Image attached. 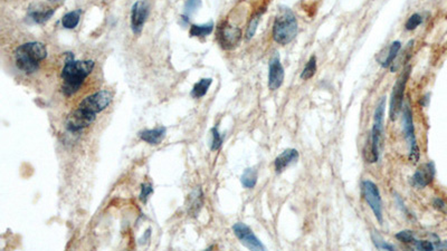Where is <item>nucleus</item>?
<instances>
[{
  "instance_id": "9d476101",
  "label": "nucleus",
  "mask_w": 447,
  "mask_h": 251,
  "mask_svg": "<svg viewBox=\"0 0 447 251\" xmlns=\"http://www.w3.org/2000/svg\"><path fill=\"white\" fill-rule=\"evenodd\" d=\"M232 230H234L235 236L238 238V240L241 241L243 246L248 248L249 250H265L264 244L254 235V232L251 231L248 225L238 222L234 224Z\"/></svg>"
},
{
  "instance_id": "c85d7f7f",
  "label": "nucleus",
  "mask_w": 447,
  "mask_h": 251,
  "mask_svg": "<svg viewBox=\"0 0 447 251\" xmlns=\"http://www.w3.org/2000/svg\"><path fill=\"white\" fill-rule=\"evenodd\" d=\"M396 238H397V239H398L399 241H401V242H406V243L414 242V241H415L414 234H413V232H412L411 230H404V231L398 232V234L396 235Z\"/></svg>"
},
{
  "instance_id": "f03ea898",
  "label": "nucleus",
  "mask_w": 447,
  "mask_h": 251,
  "mask_svg": "<svg viewBox=\"0 0 447 251\" xmlns=\"http://www.w3.org/2000/svg\"><path fill=\"white\" fill-rule=\"evenodd\" d=\"M94 65L93 60H76L72 54H68L61 74L62 93L67 97L77 93L84 80L92 73Z\"/></svg>"
},
{
  "instance_id": "473e14b6",
  "label": "nucleus",
  "mask_w": 447,
  "mask_h": 251,
  "mask_svg": "<svg viewBox=\"0 0 447 251\" xmlns=\"http://www.w3.org/2000/svg\"><path fill=\"white\" fill-rule=\"evenodd\" d=\"M434 206H435V208H437V209H439V210H444L445 203L440 199H436L435 201H434Z\"/></svg>"
},
{
  "instance_id": "7ed1b4c3",
  "label": "nucleus",
  "mask_w": 447,
  "mask_h": 251,
  "mask_svg": "<svg viewBox=\"0 0 447 251\" xmlns=\"http://www.w3.org/2000/svg\"><path fill=\"white\" fill-rule=\"evenodd\" d=\"M47 57V49L43 43L29 41L15 50L16 66L25 74H33L38 70L41 61Z\"/></svg>"
},
{
  "instance_id": "5701e85b",
  "label": "nucleus",
  "mask_w": 447,
  "mask_h": 251,
  "mask_svg": "<svg viewBox=\"0 0 447 251\" xmlns=\"http://www.w3.org/2000/svg\"><path fill=\"white\" fill-rule=\"evenodd\" d=\"M200 7L201 0H187L184 7V15L181 16V19L185 20V23H189V17L193 15Z\"/></svg>"
},
{
  "instance_id": "423d86ee",
  "label": "nucleus",
  "mask_w": 447,
  "mask_h": 251,
  "mask_svg": "<svg viewBox=\"0 0 447 251\" xmlns=\"http://www.w3.org/2000/svg\"><path fill=\"white\" fill-rule=\"evenodd\" d=\"M411 71H412V67L407 66L395 83L392 97H390V106H389V116L392 121H395L396 118L398 117L401 109L404 108L405 90H406L409 75H411Z\"/></svg>"
},
{
  "instance_id": "f3484780",
  "label": "nucleus",
  "mask_w": 447,
  "mask_h": 251,
  "mask_svg": "<svg viewBox=\"0 0 447 251\" xmlns=\"http://www.w3.org/2000/svg\"><path fill=\"white\" fill-rule=\"evenodd\" d=\"M213 30V23L210 22L208 24L204 25H192L189 30V35L191 37H198V38H203V37L209 36Z\"/></svg>"
},
{
  "instance_id": "a211bd4d",
  "label": "nucleus",
  "mask_w": 447,
  "mask_h": 251,
  "mask_svg": "<svg viewBox=\"0 0 447 251\" xmlns=\"http://www.w3.org/2000/svg\"><path fill=\"white\" fill-rule=\"evenodd\" d=\"M81 14H82L81 9H76V10L67 12V14L63 16V18H62L63 27L66 28V29H74L80 23Z\"/></svg>"
},
{
  "instance_id": "4468645a",
  "label": "nucleus",
  "mask_w": 447,
  "mask_h": 251,
  "mask_svg": "<svg viewBox=\"0 0 447 251\" xmlns=\"http://www.w3.org/2000/svg\"><path fill=\"white\" fill-rule=\"evenodd\" d=\"M167 134V129L165 127H159L153 130H144L139 133L140 139L147 142L150 145H159L165 140Z\"/></svg>"
},
{
  "instance_id": "72a5a7b5",
  "label": "nucleus",
  "mask_w": 447,
  "mask_h": 251,
  "mask_svg": "<svg viewBox=\"0 0 447 251\" xmlns=\"http://www.w3.org/2000/svg\"><path fill=\"white\" fill-rule=\"evenodd\" d=\"M439 247H440V248H446V249H447V241H445L443 244H440Z\"/></svg>"
},
{
  "instance_id": "2eb2a0df",
  "label": "nucleus",
  "mask_w": 447,
  "mask_h": 251,
  "mask_svg": "<svg viewBox=\"0 0 447 251\" xmlns=\"http://www.w3.org/2000/svg\"><path fill=\"white\" fill-rule=\"evenodd\" d=\"M299 160V152L294 149L285 150L284 152L280 154L275 160V170L278 173H281L285 170L287 166H289L293 163H295Z\"/></svg>"
},
{
  "instance_id": "412c9836",
  "label": "nucleus",
  "mask_w": 447,
  "mask_h": 251,
  "mask_svg": "<svg viewBox=\"0 0 447 251\" xmlns=\"http://www.w3.org/2000/svg\"><path fill=\"white\" fill-rule=\"evenodd\" d=\"M241 182L243 186L246 187V189H253L257 182V171L253 168L246 169L242 174Z\"/></svg>"
},
{
  "instance_id": "6ab92c4d",
  "label": "nucleus",
  "mask_w": 447,
  "mask_h": 251,
  "mask_svg": "<svg viewBox=\"0 0 447 251\" xmlns=\"http://www.w3.org/2000/svg\"><path fill=\"white\" fill-rule=\"evenodd\" d=\"M211 83H212V79L211 78H203V79H200L198 83L195 84L193 89L191 91V96L193 98H201V97H204L206 94H207V92H208Z\"/></svg>"
},
{
  "instance_id": "4be33fe9",
  "label": "nucleus",
  "mask_w": 447,
  "mask_h": 251,
  "mask_svg": "<svg viewBox=\"0 0 447 251\" xmlns=\"http://www.w3.org/2000/svg\"><path fill=\"white\" fill-rule=\"evenodd\" d=\"M203 205V192L200 189L195 190L190 194V202H189V212H192L193 215L198 213L199 209Z\"/></svg>"
},
{
  "instance_id": "b1692460",
  "label": "nucleus",
  "mask_w": 447,
  "mask_h": 251,
  "mask_svg": "<svg viewBox=\"0 0 447 251\" xmlns=\"http://www.w3.org/2000/svg\"><path fill=\"white\" fill-rule=\"evenodd\" d=\"M316 73H317V57L316 56H311L310 59H308L306 62L303 72L301 74V78L307 80L312 78Z\"/></svg>"
},
{
  "instance_id": "39448f33",
  "label": "nucleus",
  "mask_w": 447,
  "mask_h": 251,
  "mask_svg": "<svg viewBox=\"0 0 447 251\" xmlns=\"http://www.w3.org/2000/svg\"><path fill=\"white\" fill-rule=\"evenodd\" d=\"M385 110H386V98L382 97L380 102L378 103L377 109L375 112V120L374 127L371 131V143H370V151L364 152L368 162H377L379 160L380 151L382 149L383 143V118H385Z\"/></svg>"
},
{
  "instance_id": "c756f323",
  "label": "nucleus",
  "mask_w": 447,
  "mask_h": 251,
  "mask_svg": "<svg viewBox=\"0 0 447 251\" xmlns=\"http://www.w3.org/2000/svg\"><path fill=\"white\" fill-rule=\"evenodd\" d=\"M151 193H153V186L150 183H144L141 186V193H140V200L143 203H147L148 198Z\"/></svg>"
},
{
  "instance_id": "393cba45",
  "label": "nucleus",
  "mask_w": 447,
  "mask_h": 251,
  "mask_svg": "<svg viewBox=\"0 0 447 251\" xmlns=\"http://www.w3.org/2000/svg\"><path fill=\"white\" fill-rule=\"evenodd\" d=\"M262 14H263V11H260V12H257L255 16H253V17L250 18V20L248 23V26H247V29H246V35H245V36H246V39L247 40L251 39L254 37V35L256 33L257 26H259V24H260Z\"/></svg>"
},
{
  "instance_id": "f704fd0d",
  "label": "nucleus",
  "mask_w": 447,
  "mask_h": 251,
  "mask_svg": "<svg viewBox=\"0 0 447 251\" xmlns=\"http://www.w3.org/2000/svg\"><path fill=\"white\" fill-rule=\"evenodd\" d=\"M50 2H54V0H50ZM56 2H57V0H56Z\"/></svg>"
},
{
  "instance_id": "a878e982",
  "label": "nucleus",
  "mask_w": 447,
  "mask_h": 251,
  "mask_svg": "<svg viewBox=\"0 0 447 251\" xmlns=\"http://www.w3.org/2000/svg\"><path fill=\"white\" fill-rule=\"evenodd\" d=\"M211 135H212V140H211V150H212V151H217V150L220 149V147H222L223 141H224L223 136L220 135V133H219V131H218V128H217V127H216V128H212V130H211Z\"/></svg>"
},
{
  "instance_id": "dca6fc26",
  "label": "nucleus",
  "mask_w": 447,
  "mask_h": 251,
  "mask_svg": "<svg viewBox=\"0 0 447 251\" xmlns=\"http://www.w3.org/2000/svg\"><path fill=\"white\" fill-rule=\"evenodd\" d=\"M55 14V9L49 8L45 10H29L28 18L36 24H44L49 20Z\"/></svg>"
},
{
  "instance_id": "bb28decb",
  "label": "nucleus",
  "mask_w": 447,
  "mask_h": 251,
  "mask_svg": "<svg viewBox=\"0 0 447 251\" xmlns=\"http://www.w3.org/2000/svg\"><path fill=\"white\" fill-rule=\"evenodd\" d=\"M421 23H423V18H421V16L419 14H414L408 18L405 27L407 30H414L416 29Z\"/></svg>"
},
{
  "instance_id": "9b49d317",
  "label": "nucleus",
  "mask_w": 447,
  "mask_h": 251,
  "mask_svg": "<svg viewBox=\"0 0 447 251\" xmlns=\"http://www.w3.org/2000/svg\"><path fill=\"white\" fill-rule=\"evenodd\" d=\"M284 81V68H283L279 56L274 57L269 61L268 68V89L270 91L279 90Z\"/></svg>"
},
{
  "instance_id": "0eeeda50",
  "label": "nucleus",
  "mask_w": 447,
  "mask_h": 251,
  "mask_svg": "<svg viewBox=\"0 0 447 251\" xmlns=\"http://www.w3.org/2000/svg\"><path fill=\"white\" fill-rule=\"evenodd\" d=\"M242 39V30L228 23L220 24L217 28V40L224 49L235 48Z\"/></svg>"
},
{
  "instance_id": "1a4fd4ad",
  "label": "nucleus",
  "mask_w": 447,
  "mask_h": 251,
  "mask_svg": "<svg viewBox=\"0 0 447 251\" xmlns=\"http://www.w3.org/2000/svg\"><path fill=\"white\" fill-rule=\"evenodd\" d=\"M150 14V4L148 0H139L131 10V29L135 35H140Z\"/></svg>"
},
{
  "instance_id": "cd10ccee",
  "label": "nucleus",
  "mask_w": 447,
  "mask_h": 251,
  "mask_svg": "<svg viewBox=\"0 0 447 251\" xmlns=\"http://www.w3.org/2000/svg\"><path fill=\"white\" fill-rule=\"evenodd\" d=\"M373 241H374L375 246H376L378 249L390 250V251L395 249L394 246H392V244L387 243L385 240L382 239V238H381L379 235H375V234H373Z\"/></svg>"
},
{
  "instance_id": "aec40b11",
  "label": "nucleus",
  "mask_w": 447,
  "mask_h": 251,
  "mask_svg": "<svg viewBox=\"0 0 447 251\" xmlns=\"http://www.w3.org/2000/svg\"><path fill=\"white\" fill-rule=\"evenodd\" d=\"M400 48H401V43L398 40L394 41L392 45H390L385 59L381 61L382 67H388L392 64H394V61L396 60V58H397V56L399 54Z\"/></svg>"
},
{
  "instance_id": "2f4dec72",
  "label": "nucleus",
  "mask_w": 447,
  "mask_h": 251,
  "mask_svg": "<svg viewBox=\"0 0 447 251\" xmlns=\"http://www.w3.org/2000/svg\"><path fill=\"white\" fill-rule=\"evenodd\" d=\"M416 248L418 250L432 251V250H434V248H435V247H434V244L432 242L424 240V241H416Z\"/></svg>"
},
{
  "instance_id": "f257e3e1",
  "label": "nucleus",
  "mask_w": 447,
  "mask_h": 251,
  "mask_svg": "<svg viewBox=\"0 0 447 251\" xmlns=\"http://www.w3.org/2000/svg\"><path fill=\"white\" fill-rule=\"evenodd\" d=\"M113 94L108 90H102L86 96L79 104L77 109L68 115L66 129L70 132H80L96 120L99 113L104 111L112 102Z\"/></svg>"
},
{
  "instance_id": "f8f14e48",
  "label": "nucleus",
  "mask_w": 447,
  "mask_h": 251,
  "mask_svg": "<svg viewBox=\"0 0 447 251\" xmlns=\"http://www.w3.org/2000/svg\"><path fill=\"white\" fill-rule=\"evenodd\" d=\"M402 128H404V133L407 142L409 145H414L417 144L416 137H415V128H414V121H413V111L409 104V100L405 103L404 106V113H402Z\"/></svg>"
},
{
  "instance_id": "ddd939ff",
  "label": "nucleus",
  "mask_w": 447,
  "mask_h": 251,
  "mask_svg": "<svg viewBox=\"0 0 447 251\" xmlns=\"http://www.w3.org/2000/svg\"><path fill=\"white\" fill-rule=\"evenodd\" d=\"M434 175H435V166H434L433 162H430V163H427V164L419 168L418 170L415 172L414 177H413V181H414L415 185L424 187V186L430 184L431 182L433 181Z\"/></svg>"
},
{
  "instance_id": "6e6552de",
  "label": "nucleus",
  "mask_w": 447,
  "mask_h": 251,
  "mask_svg": "<svg viewBox=\"0 0 447 251\" xmlns=\"http://www.w3.org/2000/svg\"><path fill=\"white\" fill-rule=\"evenodd\" d=\"M362 193L364 200L375 213L377 220L382 223V201L378 186L371 181H363Z\"/></svg>"
},
{
  "instance_id": "20e7f679",
  "label": "nucleus",
  "mask_w": 447,
  "mask_h": 251,
  "mask_svg": "<svg viewBox=\"0 0 447 251\" xmlns=\"http://www.w3.org/2000/svg\"><path fill=\"white\" fill-rule=\"evenodd\" d=\"M298 30L299 25L293 11L289 8L282 7L273 24V39L280 45H287L298 35Z\"/></svg>"
},
{
  "instance_id": "7c9ffc66",
  "label": "nucleus",
  "mask_w": 447,
  "mask_h": 251,
  "mask_svg": "<svg viewBox=\"0 0 447 251\" xmlns=\"http://www.w3.org/2000/svg\"><path fill=\"white\" fill-rule=\"evenodd\" d=\"M409 160L412 163H417L419 160V149L417 144L411 147V153H409Z\"/></svg>"
}]
</instances>
